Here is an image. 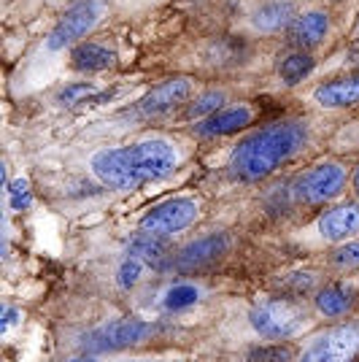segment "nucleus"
Here are the masks:
<instances>
[{"instance_id": "f257e3e1", "label": "nucleus", "mask_w": 359, "mask_h": 362, "mask_svg": "<svg viewBox=\"0 0 359 362\" xmlns=\"http://www.w3.org/2000/svg\"><path fill=\"white\" fill-rule=\"evenodd\" d=\"M179 163L176 149L163 141H141L122 149H103L92 157V173L111 189H135L146 181L163 179Z\"/></svg>"}, {"instance_id": "f03ea898", "label": "nucleus", "mask_w": 359, "mask_h": 362, "mask_svg": "<svg viewBox=\"0 0 359 362\" xmlns=\"http://www.w3.org/2000/svg\"><path fill=\"white\" fill-rule=\"evenodd\" d=\"M305 141V127L298 122H278L240 141L233 151V176L238 181H259L295 157Z\"/></svg>"}, {"instance_id": "7ed1b4c3", "label": "nucleus", "mask_w": 359, "mask_h": 362, "mask_svg": "<svg viewBox=\"0 0 359 362\" xmlns=\"http://www.w3.org/2000/svg\"><path fill=\"white\" fill-rule=\"evenodd\" d=\"M249 319H252V327L262 338L284 341V338H295L298 332L305 330L308 314H305V308H300L289 300H270L252 308Z\"/></svg>"}, {"instance_id": "20e7f679", "label": "nucleus", "mask_w": 359, "mask_h": 362, "mask_svg": "<svg viewBox=\"0 0 359 362\" xmlns=\"http://www.w3.org/2000/svg\"><path fill=\"white\" fill-rule=\"evenodd\" d=\"M103 11H105L103 0H78V3H73V6L62 14L60 22L54 25L52 35L46 38V49L60 52L65 46H73L76 41H81V38L100 22Z\"/></svg>"}, {"instance_id": "39448f33", "label": "nucleus", "mask_w": 359, "mask_h": 362, "mask_svg": "<svg viewBox=\"0 0 359 362\" xmlns=\"http://www.w3.org/2000/svg\"><path fill=\"white\" fill-rule=\"evenodd\" d=\"M359 354V322H348L322 335L300 362H354Z\"/></svg>"}, {"instance_id": "423d86ee", "label": "nucleus", "mask_w": 359, "mask_h": 362, "mask_svg": "<svg viewBox=\"0 0 359 362\" xmlns=\"http://www.w3.org/2000/svg\"><path fill=\"white\" fill-rule=\"evenodd\" d=\"M346 184V170L338 163H322V165L305 170L298 181H295V195L302 203H327L335 195H341Z\"/></svg>"}, {"instance_id": "0eeeda50", "label": "nucleus", "mask_w": 359, "mask_h": 362, "mask_svg": "<svg viewBox=\"0 0 359 362\" xmlns=\"http://www.w3.org/2000/svg\"><path fill=\"white\" fill-rule=\"evenodd\" d=\"M197 219V206L187 197L179 200H167L154 206L151 211L143 214L141 219V233H149V235H176L181 230L192 227Z\"/></svg>"}, {"instance_id": "6e6552de", "label": "nucleus", "mask_w": 359, "mask_h": 362, "mask_svg": "<svg viewBox=\"0 0 359 362\" xmlns=\"http://www.w3.org/2000/svg\"><path fill=\"white\" fill-rule=\"evenodd\" d=\"M192 95V81L184 76H173L165 78L163 84H157L154 90H149V95L141 100V114L143 117H157V114H167L173 108H179L181 103H187Z\"/></svg>"}, {"instance_id": "1a4fd4ad", "label": "nucleus", "mask_w": 359, "mask_h": 362, "mask_svg": "<svg viewBox=\"0 0 359 362\" xmlns=\"http://www.w3.org/2000/svg\"><path fill=\"white\" fill-rule=\"evenodd\" d=\"M225 252H227V235L211 233V235H203V238L192 241L176 257V268H181V271L206 268V265H213L216 259H222Z\"/></svg>"}, {"instance_id": "9d476101", "label": "nucleus", "mask_w": 359, "mask_h": 362, "mask_svg": "<svg viewBox=\"0 0 359 362\" xmlns=\"http://www.w3.org/2000/svg\"><path fill=\"white\" fill-rule=\"evenodd\" d=\"M252 122V108L249 106H230L213 111L211 117L200 122L195 127V133L200 138H216V136H230V133H238L246 124Z\"/></svg>"}, {"instance_id": "9b49d317", "label": "nucleus", "mask_w": 359, "mask_h": 362, "mask_svg": "<svg viewBox=\"0 0 359 362\" xmlns=\"http://www.w3.org/2000/svg\"><path fill=\"white\" fill-rule=\"evenodd\" d=\"M149 335V325L146 322H135V319H124V322H114L98 332L92 341L98 344L100 351H111V349H124L141 344Z\"/></svg>"}, {"instance_id": "f8f14e48", "label": "nucleus", "mask_w": 359, "mask_h": 362, "mask_svg": "<svg viewBox=\"0 0 359 362\" xmlns=\"http://www.w3.org/2000/svg\"><path fill=\"white\" fill-rule=\"evenodd\" d=\"M319 233H322V238H327V241H343V238L357 235L359 206L346 203V206H338V209H332V211L322 214V219H319Z\"/></svg>"}, {"instance_id": "ddd939ff", "label": "nucleus", "mask_w": 359, "mask_h": 362, "mask_svg": "<svg viewBox=\"0 0 359 362\" xmlns=\"http://www.w3.org/2000/svg\"><path fill=\"white\" fill-rule=\"evenodd\" d=\"M316 103L324 108H354L359 106V76H346L322 84L314 92Z\"/></svg>"}, {"instance_id": "4468645a", "label": "nucleus", "mask_w": 359, "mask_h": 362, "mask_svg": "<svg viewBox=\"0 0 359 362\" xmlns=\"http://www.w3.org/2000/svg\"><path fill=\"white\" fill-rule=\"evenodd\" d=\"M329 30V19L322 11H308V14L298 16L289 25V41L298 49H311V46L322 44Z\"/></svg>"}, {"instance_id": "2eb2a0df", "label": "nucleus", "mask_w": 359, "mask_h": 362, "mask_svg": "<svg viewBox=\"0 0 359 362\" xmlns=\"http://www.w3.org/2000/svg\"><path fill=\"white\" fill-rule=\"evenodd\" d=\"M117 62V52L105 44H78L71 52V65L78 74H100Z\"/></svg>"}, {"instance_id": "dca6fc26", "label": "nucleus", "mask_w": 359, "mask_h": 362, "mask_svg": "<svg viewBox=\"0 0 359 362\" xmlns=\"http://www.w3.org/2000/svg\"><path fill=\"white\" fill-rule=\"evenodd\" d=\"M295 22V6L289 0H273L259 6L254 14H252V25L259 33H278L286 30L289 25Z\"/></svg>"}, {"instance_id": "f3484780", "label": "nucleus", "mask_w": 359, "mask_h": 362, "mask_svg": "<svg viewBox=\"0 0 359 362\" xmlns=\"http://www.w3.org/2000/svg\"><path fill=\"white\" fill-rule=\"evenodd\" d=\"M130 255L149 262L154 268H165V262H170V246H167V241H163V235L143 233L141 238H135L130 243Z\"/></svg>"}, {"instance_id": "a211bd4d", "label": "nucleus", "mask_w": 359, "mask_h": 362, "mask_svg": "<svg viewBox=\"0 0 359 362\" xmlns=\"http://www.w3.org/2000/svg\"><path fill=\"white\" fill-rule=\"evenodd\" d=\"M351 305H354V295L346 287H327L316 295V308L324 317H343Z\"/></svg>"}, {"instance_id": "6ab92c4d", "label": "nucleus", "mask_w": 359, "mask_h": 362, "mask_svg": "<svg viewBox=\"0 0 359 362\" xmlns=\"http://www.w3.org/2000/svg\"><path fill=\"white\" fill-rule=\"evenodd\" d=\"M311 71H314V57L305 54V52H292L289 57L278 62V74H281L284 84H289V87H295L302 78H308Z\"/></svg>"}, {"instance_id": "aec40b11", "label": "nucleus", "mask_w": 359, "mask_h": 362, "mask_svg": "<svg viewBox=\"0 0 359 362\" xmlns=\"http://www.w3.org/2000/svg\"><path fill=\"white\" fill-rule=\"evenodd\" d=\"M227 103V95L219 90H208L203 92L200 98H197L192 106L187 108V117L189 119H206V117H211L213 111H219V108H225Z\"/></svg>"}, {"instance_id": "412c9836", "label": "nucleus", "mask_w": 359, "mask_h": 362, "mask_svg": "<svg viewBox=\"0 0 359 362\" xmlns=\"http://www.w3.org/2000/svg\"><path fill=\"white\" fill-rule=\"evenodd\" d=\"M197 298H200V292L192 284H176V287L167 289V295H165V308L167 311H181V308L195 305Z\"/></svg>"}, {"instance_id": "4be33fe9", "label": "nucleus", "mask_w": 359, "mask_h": 362, "mask_svg": "<svg viewBox=\"0 0 359 362\" xmlns=\"http://www.w3.org/2000/svg\"><path fill=\"white\" fill-rule=\"evenodd\" d=\"M332 265L341 268V271H354V268H359V241L343 243L341 249H335Z\"/></svg>"}, {"instance_id": "5701e85b", "label": "nucleus", "mask_w": 359, "mask_h": 362, "mask_svg": "<svg viewBox=\"0 0 359 362\" xmlns=\"http://www.w3.org/2000/svg\"><path fill=\"white\" fill-rule=\"evenodd\" d=\"M141 273H143V259H138V257L130 255L119 265V273H117V279H119L122 289H130L133 284H138Z\"/></svg>"}, {"instance_id": "b1692460", "label": "nucleus", "mask_w": 359, "mask_h": 362, "mask_svg": "<svg viewBox=\"0 0 359 362\" xmlns=\"http://www.w3.org/2000/svg\"><path fill=\"white\" fill-rule=\"evenodd\" d=\"M249 362H292V351L284 346L254 349V351L249 354Z\"/></svg>"}, {"instance_id": "393cba45", "label": "nucleus", "mask_w": 359, "mask_h": 362, "mask_svg": "<svg viewBox=\"0 0 359 362\" xmlns=\"http://www.w3.org/2000/svg\"><path fill=\"white\" fill-rule=\"evenodd\" d=\"M8 195H11V206H14L16 211H22V209H28L30 206V187H28V181H14L11 187H8Z\"/></svg>"}, {"instance_id": "a878e982", "label": "nucleus", "mask_w": 359, "mask_h": 362, "mask_svg": "<svg viewBox=\"0 0 359 362\" xmlns=\"http://www.w3.org/2000/svg\"><path fill=\"white\" fill-rule=\"evenodd\" d=\"M92 84H73V87H65V92L60 95L62 103H78L81 98H90L92 95Z\"/></svg>"}, {"instance_id": "bb28decb", "label": "nucleus", "mask_w": 359, "mask_h": 362, "mask_svg": "<svg viewBox=\"0 0 359 362\" xmlns=\"http://www.w3.org/2000/svg\"><path fill=\"white\" fill-rule=\"evenodd\" d=\"M14 319H16L14 308H6V311H3V330H8V325H14Z\"/></svg>"}, {"instance_id": "cd10ccee", "label": "nucleus", "mask_w": 359, "mask_h": 362, "mask_svg": "<svg viewBox=\"0 0 359 362\" xmlns=\"http://www.w3.org/2000/svg\"><path fill=\"white\" fill-rule=\"evenodd\" d=\"M354 187H357V195H359V165L354 168Z\"/></svg>"}, {"instance_id": "c85d7f7f", "label": "nucleus", "mask_w": 359, "mask_h": 362, "mask_svg": "<svg viewBox=\"0 0 359 362\" xmlns=\"http://www.w3.org/2000/svg\"><path fill=\"white\" fill-rule=\"evenodd\" d=\"M71 362H95V360H87V357H81V360H71Z\"/></svg>"}]
</instances>
